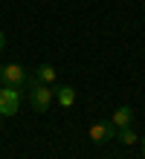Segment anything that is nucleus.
Listing matches in <instances>:
<instances>
[{"label":"nucleus","instance_id":"20e7f679","mask_svg":"<svg viewBox=\"0 0 145 159\" xmlns=\"http://www.w3.org/2000/svg\"><path fill=\"white\" fill-rule=\"evenodd\" d=\"M90 139L96 145H108L110 139H116L113 121H96V125H90Z\"/></svg>","mask_w":145,"mask_h":159},{"label":"nucleus","instance_id":"f257e3e1","mask_svg":"<svg viewBox=\"0 0 145 159\" xmlns=\"http://www.w3.org/2000/svg\"><path fill=\"white\" fill-rule=\"evenodd\" d=\"M26 90H29L26 96H29V104H32V110H35V113H46V110H50V104L55 101L52 87H50V84H41L35 75H29Z\"/></svg>","mask_w":145,"mask_h":159},{"label":"nucleus","instance_id":"f03ea898","mask_svg":"<svg viewBox=\"0 0 145 159\" xmlns=\"http://www.w3.org/2000/svg\"><path fill=\"white\" fill-rule=\"evenodd\" d=\"M21 110V90L0 84V116H15Z\"/></svg>","mask_w":145,"mask_h":159},{"label":"nucleus","instance_id":"39448f33","mask_svg":"<svg viewBox=\"0 0 145 159\" xmlns=\"http://www.w3.org/2000/svg\"><path fill=\"white\" fill-rule=\"evenodd\" d=\"M113 127L116 130H122V127H131V121H133V110L128 104H122V107H116V113H113Z\"/></svg>","mask_w":145,"mask_h":159},{"label":"nucleus","instance_id":"423d86ee","mask_svg":"<svg viewBox=\"0 0 145 159\" xmlns=\"http://www.w3.org/2000/svg\"><path fill=\"white\" fill-rule=\"evenodd\" d=\"M52 93H55V101H58L61 107H73V104H75V90L70 87V84H64V87H55Z\"/></svg>","mask_w":145,"mask_h":159},{"label":"nucleus","instance_id":"0eeeda50","mask_svg":"<svg viewBox=\"0 0 145 159\" xmlns=\"http://www.w3.org/2000/svg\"><path fill=\"white\" fill-rule=\"evenodd\" d=\"M35 78L41 81V84H52V81L58 78V70L52 67V64H41V67L35 70Z\"/></svg>","mask_w":145,"mask_h":159},{"label":"nucleus","instance_id":"6e6552de","mask_svg":"<svg viewBox=\"0 0 145 159\" xmlns=\"http://www.w3.org/2000/svg\"><path fill=\"white\" fill-rule=\"evenodd\" d=\"M116 139H119L122 145H133V142H139L137 130H131V127H122V130H116Z\"/></svg>","mask_w":145,"mask_h":159},{"label":"nucleus","instance_id":"9d476101","mask_svg":"<svg viewBox=\"0 0 145 159\" xmlns=\"http://www.w3.org/2000/svg\"><path fill=\"white\" fill-rule=\"evenodd\" d=\"M139 145H142V156H145V136H142V139H139Z\"/></svg>","mask_w":145,"mask_h":159},{"label":"nucleus","instance_id":"9b49d317","mask_svg":"<svg viewBox=\"0 0 145 159\" xmlns=\"http://www.w3.org/2000/svg\"><path fill=\"white\" fill-rule=\"evenodd\" d=\"M0 119H3V116H0Z\"/></svg>","mask_w":145,"mask_h":159},{"label":"nucleus","instance_id":"7ed1b4c3","mask_svg":"<svg viewBox=\"0 0 145 159\" xmlns=\"http://www.w3.org/2000/svg\"><path fill=\"white\" fill-rule=\"evenodd\" d=\"M26 81H29V72L21 67V64H6V67H0V84H9V87L23 90Z\"/></svg>","mask_w":145,"mask_h":159},{"label":"nucleus","instance_id":"1a4fd4ad","mask_svg":"<svg viewBox=\"0 0 145 159\" xmlns=\"http://www.w3.org/2000/svg\"><path fill=\"white\" fill-rule=\"evenodd\" d=\"M3 49H6V35L0 32V52H3Z\"/></svg>","mask_w":145,"mask_h":159}]
</instances>
